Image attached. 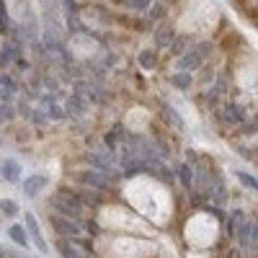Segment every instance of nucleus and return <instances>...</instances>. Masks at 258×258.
I'll list each match as a JSON object with an SVG mask.
<instances>
[{"instance_id":"1","label":"nucleus","mask_w":258,"mask_h":258,"mask_svg":"<svg viewBox=\"0 0 258 258\" xmlns=\"http://www.w3.org/2000/svg\"><path fill=\"white\" fill-rule=\"evenodd\" d=\"M26 227H29V232H31V238H34L36 248H39L41 253H47V243H44V238H41V232H39V225H36V220L31 217V214H26Z\"/></svg>"},{"instance_id":"2","label":"nucleus","mask_w":258,"mask_h":258,"mask_svg":"<svg viewBox=\"0 0 258 258\" xmlns=\"http://www.w3.org/2000/svg\"><path fill=\"white\" fill-rule=\"evenodd\" d=\"M8 235H11V240H13L16 245H21V248H26V245H29V238H26V230L21 227V225H13V227L8 230Z\"/></svg>"},{"instance_id":"3","label":"nucleus","mask_w":258,"mask_h":258,"mask_svg":"<svg viewBox=\"0 0 258 258\" xmlns=\"http://www.w3.org/2000/svg\"><path fill=\"white\" fill-rule=\"evenodd\" d=\"M52 225L59 230V235H78V225L75 222H64L59 217H52Z\"/></svg>"},{"instance_id":"4","label":"nucleus","mask_w":258,"mask_h":258,"mask_svg":"<svg viewBox=\"0 0 258 258\" xmlns=\"http://www.w3.org/2000/svg\"><path fill=\"white\" fill-rule=\"evenodd\" d=\"M3 176L8 181H18V163L16 160H6L3 163Z\"/></svg>"},{"instance_id":"5","label":"nucleus","mask_w":258,"mask_h":258,"mask_svg":"<svg viewBox=\"0 0 258 258\" xmlns=\"http://www.w3.org/2000/svg\"><path fill=\"white\" fill-rule=\"evenodd\" d=\"M47 183V178H41V176H31L29 181H26V194H29V197H34V194L41 188V186H44Z\"/></svg>"},{"instance_id":"6","label":"nucleus","mask_w":258,"mask_h":258,"mask_svg":"<svg viewBox=\"0 0 258 258\" xmlns=\"http://www.w3.org/2000/svg\"><path fill=\"white\" fill-rule=\"evenodd\" d=\"M240 220H243V214H240V212H235L232 217H230V222H227V230H230V235H232L235 230L240 227Z\"/></svg>"},{"instance_id":"7","label":"nucleus","mask_w":258,"mask_h":258,"mask_svg":"<svg viewBox=\"0 0 258 258\" xmlns=\"http://www.w3.org/2000/svg\"><path fill=\"white\" fill-rule=\"evenodd\" d=\"M238 178H240V181H243V183H245L248 188H253V191H258V181H255V178H250V176H245V173H243V170H240V173H238Z\"/></svg>"},{"instance_id":"8","label":"nucleus","mask_w":258,"mask_h":258,"mask_svg":"<svg viewBox=\"0 0 258 258\" xmlns=\"http://www.w3.org/2000/svg\"><path fill=\"white\" fill-rule=\"evenodd\" d=\"M3 212L8 214V217H13V214H16V204L8 199V202H3Z\"/></svg>"},{"instance_id":"9","label":"nucleus","mask_w":258,"mask_h":258,"mask_svg":"<svg viewBox=\"0 0 258 258\" xmlns=\"http://www.w3.org/2000/svg\"><path fill=\"white\" fill-rule=\"evenodd\" d=\"M173 83H176V85H188V83H191V78H186V75H176V78H173Z\"/></svg>"},{"instance_id":"10","label":"nucleus","mask_w":258,"mask_h":258,"mask_svg":"<svg viewBox=\"0 0 258 258\" xmlns=\"http://www.w3.org/2000/svg\"><path fill=\"white\" fill-rule=\"evenodd\" d=\"M181 178H183V183H186V186H191V176H188V168H181Z\"/></svg>"},{"instance_id":"11","label":"nucleus","mask_w":258,"mask_h":258,"mask_svg":"<svg viewBox=\"0 0 258 258\" xmlns=\"http://www.w3.org/2000/svg\"><path fill=\"white\" fill-rule=\"evenodd\" d=\"M227 258H238V250H227Z\"/></svg>"}]
</instances>
